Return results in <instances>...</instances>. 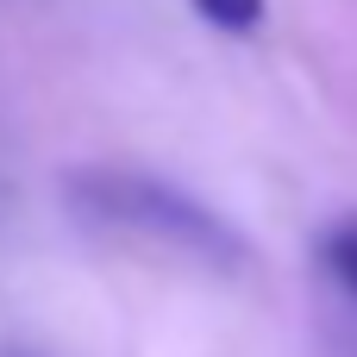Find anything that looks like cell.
Instances as JSON below:
<instances>
[{
    "label": "cell",
    "instance_id": "7a4b0ae2",
    "mask_svg": "<svg viewBox=\"0 0 357 357\" xmlns=\"http://www.w3.org/2000/svg\"><path fill=\"white\" fill-rule=\"evenodd\" d=\"M320 264L345 295H357V220H333L320 232Z\"/></svg>",
    "mask_w": 357,
    "mask_h": 357
},
{
    "label": "cell",
    "instance_id": "6da1fadb",
    "mask_svg": "<svg viewBox=\"0 0 357 357\" xmlns=\"http://www.w3.org/2000/svg\"><path fill=\"white\" fill-rule=\"evenodd\" d=\"M63 195H69V213L100 226V232H119V238H138V245L213 264V270H238L245 264V238L213 207H201L195 195H182L163 176L94 163V169H75L63 182Z\"/></svg>",
    "mask_w": 357,
    "mask_h": 357
},
{
    "label": "cell",
    "instance_id": "3957f363",
    "mask_svg": "<svg viewBox=\"0 0 357 357\" xmlns=\"http://www.w3.org/2000/svg\"><path fill=\"white\" fill-rule=\"evenodd\" d=\"M213 31H232V38H251L257 25H264V13H270V0H188Z\"/></svg>",
    "mask_w": 357,
    "mask_h": 357
}]
</instances>
